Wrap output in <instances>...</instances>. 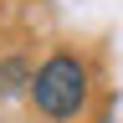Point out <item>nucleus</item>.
I'll use <instances>...</instances> for the list:
<instances>
[{"instance_id": "f03ea898", "label": "nucleus", "mask_w": 123, "mask_h": 123, "mask_svg": "<svg viewBox=\"0 0 123 123\" xmlns=\"http://www.w3.org/2000/svg\"><path fill=\"white\" fill-rule=\"evenodd\" d=\"M31 77H36V67H31L26 56H5L0 62V98H15V92H31Z\"/></svg>"}, {"instance_id": "f257e3e1", "label": "nucleus", "mask_w": 123, "mask_h": 123, "mask_svg": "<svg viewBox=\"0 0 123 123\" xmlns=\"http://www.w3.org/2000/svg\"><path fill=\"white\" fill-rule=\"evenodd\" d=\"M87 92H92V72L77 51H51L31 77V103H36L41 118L51 123H67V118H82L87 108Z\"/></svg>"}]
</instances>
